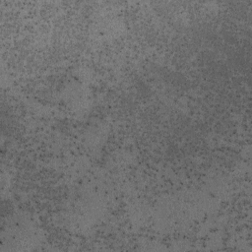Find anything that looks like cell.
Masks as SVG:
<instances>
[{
	"mask_svg": "<svg viewBox=\"0 0 252 252\" xmlns=\"http://www.w3.org/2000/svg\"><path fill=\"white\" fill-rule=\"evenodd\" d=\"M105 213V203L95 192L81 193L66 211L67 221L80 230L89 229L99 221Z\"/></svg>",
	"mask_w": 252,
	"mask_h": 252,
	"instance_id": "cell-2",
	"label": "cell"
},
{
	"mask_svg": "<svg viewBox=\"0 0 252 252\" xmlns=\"http://www.w3.org/2000/svg\"><path fill=\"white\" fill-rule=\"evenodd\" d=\"M107 127L103 123L90 125L85 133V144L93 152L99 151L105 143L107 137Z\"/></svg>",
	"mask_w": 252,
	"mask_h": 252,
	"instance_id": "cell-3",
	"label": "cell"
},
{
	"mask_svg": "<svg viewBox=\"0 0 252 252\" xmlns=\"http://www.w3.org/2000/svg\"><path fill=\"white\" fill-rule=\"evenodd\" d=\"M43 240L36 220L25 212L8 217L2 231V251H29L37 248Z\"/></svg>",
	"mask_w": 252,
	"mask_h": 252,
	"instance_id": "cell-1",
	"label": "cell"
},
{
	"mask_svg": "<svg viewBox=\"0 0 252 252\" xmlns=\"http://www.w3.org/2000/svg\"><path fill=\"white\" fill-rule=\"evenodd\" d=\"M67 95L68 101L72 104L75 110L83 111L87 107L88 97L82 87L71 88L70 91L67 93Z\"/></svg>",
	"mask_w": 252,
	"mask_h": 252,
	"instance_id": "cell-4",
	"label": "cell"
}]
</instances>
